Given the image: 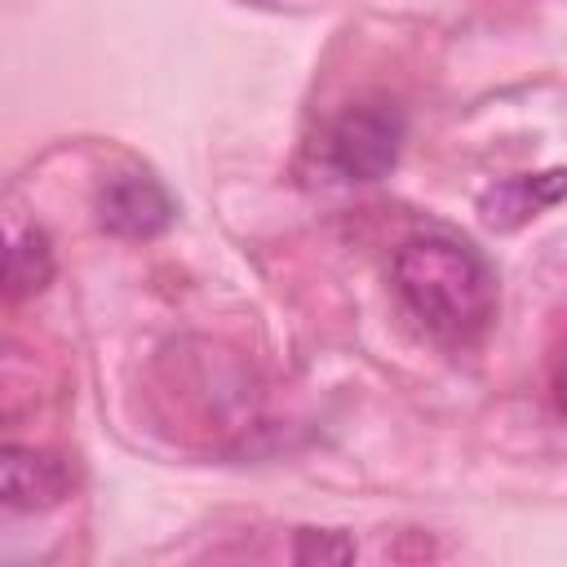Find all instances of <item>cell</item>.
Returning <instances> with one entry per match:
<instances>
[{
  "mask_svg": "<svg viewBox=\"0 0 567 567\" xmlns=\"http://www.w3.org/2000/svg\"><path fill=\"white\" fill-rule=\"evenodd\" d=\"M554 403L567 412V346H563L558 359H554Z\"/></svg>",
  "mask_w": 567,
  "mask_h": 567,
  "instance_id": "8",
  "label": "cell"
},
{
  "mask_svg": "<svg viewBox=\"0 0 567 567\" xmlns=\"http://www.w3.org/2000/svg\"><path fill=\"white\" fill-rule=\"evenodd\" d=\"M558 199H567V168H545V173H518L487 186L478 199V213L492 230H518L523 221L554 208Z\"/></svg>",
  "mask_w": 567,
  "mask_h": 567,
  "instance_id": "5",
  "label": "cell"
},
{
  "mask_svg": "<svg viewBox=\"0 0 567 567\" xmlns=\"http://www.w3.org/2000/svg\"><path fill=\"white\" fill-rule=\"evenodd\" d=\"M292 558H301V563H346V558H354V545L337 532H310L306 527V532H297Z\"/></svg>",
  "mask_w": 567,
  "mask_h": 567,
  "instance_id": "7",
  "label": "cell"
},
{
  "mask_svg": "<svg viewBox=\"0 0 567 567\" xmlns=\"http://www.w3.org/2000/svg\"><path fill=\"white\" fill-rule=\"evenodd\" d=\"M97 226L120 235V239H151L159 230H168L177 204L168 195V186L142 168H124V173H111L102 186H97Z\"/></svg>",
  "mask_w": 567,
  "mask_h": 567,
  "instance_id": "3",
  "label": "cell"
},
{
  "mask_svg": "<svg viewBox=\"0 0 567 567\" xmlns=\"http://www.w3.org/2000/svg\"><path fill=\"white\" fill-rule=\"evenodd\" d=\"M399 146H403V111L385 97H368L332 120L323 137V159L341 182H377L399 164Z\"/></svg>",
  "mask_w": 567,
  "mask_h": 567,
  "instance_id": "2",
  "label": "cell"
},
{
  "mask_svg": "<svg viewBox=\"0 0 567 567\" xmlns=\"http://www.w3.org/2000/svg\"><path fill=\"white\" fill-rule=\"evenodd\" d=\"M403 306L447 341H474L496 315V279L487 261L447 235H412L390 261Z\"/></svg>",
  "mask_w": 567,
  "mask_h": 567,
  "instance_id": "1",
  "label": "cell"
},
{
  "mask_svg": "<svg viewBox=\"0 0 567 567\" xmlns=\"http://www.w3.org/2000/svg\"><path fill=\"white\" fill-rule=\"evenodd\" d=\"M49 279H53V244H49V235L40 226L13 230L9 252H4V297L22 301V297L40 292Z\"/></svg>",
  "mask_w": 567,
  "mask_h": 567,
  "instance_id": "6",
  "label": "cell"
},
{
  "mask_svg": "<svg viewBox=\"0 0 567 567\" xmlns=\"http://www.w3.org/2000/svg\"><path fill=\"white\" fill-rule=\"evenodd\" d=\"M71 465L58 456V452H40V447H18L9 443L4 447V461H0V492H4V505L18 509V514H31V509H49L58 501L71 496Z\"/></svg>",
  "mask_w": 567,
  "mask_h": 567,
  "instance_id": "4",
  "label": "cell"
}]
</instances>
